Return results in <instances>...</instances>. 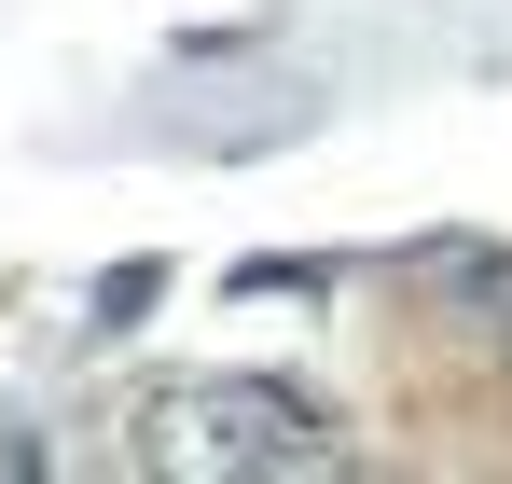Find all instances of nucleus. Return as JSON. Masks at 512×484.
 Segmentation results:
<instances>
[{"label":"nucleus","mask_w":512,"mask_h":484,"mask_svg":"<svg viewBox=\"0 0 512 484\" xmlns=\"http://www.w3.org/2000/svg\"><path fill=\"white\" fill-rule=\"evenodd\" d=\"M153 457L167 471H333V429L291 402V388H180L153 402Z\"/></svg>","instance_id":"nucleus-1"}]
</instances>
